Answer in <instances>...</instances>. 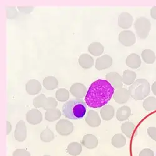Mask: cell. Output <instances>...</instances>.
I'll use <instances>...</instances> for the list:
<instances>
[{
    "mask_svg": "<svg viewBox=\"0 0 156 156\" xmlns=\"http://www.w3.org/2000/svg\"><path fill=\"white\" fill-rule=\"evenodd\" d=\"M114 91V88L107 80H98L90 86L85 96V102L90 108L103 107L111 99Z\"/></svg>",
    "mask_w": 156,
    "mask_h": 156,
    "instance_id": "1",
    "label": "cell"
},
{
    "mask_svg": "<svg viewBox=\"0 0 156 156\" xmlns=\"http://www.w3.org/2000/svg\"><path fill=\"white\" fill-rule=\"evenodd\" d=\"M86 104L82 99H71L64 103L62 114L69 119H82L86 114Z\"/></svg>",
    "mask_w": 156,
    "mask_h": 156,
    "instance_id": "2",
    "label": "cell"
},
{
    "mask_svg": "<svg viewBox=\"0 0 156 156\" xmlns=\"http://www.w3.org/2000/svg\"><path fill=\"white\" fill-rule=\"evenodd\" d=\"M128 90L130 96L134 99L142 100L150 93V84L145 79H138L129 86Z\"/></svg>",
    "mask_w": 156,
    "mask_h": 156,
    "instance_id": "3",
    "label": "cell"
},
{
    "mask_svg": "<svg viewBox=\"0 0 156 156\" xmlns=\"http://www.w3.org/2000/svg\"><path fill=\"white\" fill-rule=\"evenodd\" d=\"M151 27L149 20L144 17L137 18L134 23V29L137 36L140 39H146L148 37Z\"/></svg>",
    "mask_w": 156,
    "mask_h": 156,
    "instance_id": "4",
    "label": "cell"
},
{
    "mask_svg": "<svg viewBox=\"0 0 156 156\" xmlns=\"http://www.w3.org/2000/svg\"><path fill=\"white\" fill-rule=\"evenodd\" d=\"M56 130L61 136H68L73 133L74 130V125L68 120L61 119L56 125Z\"/></svg>",
    "mask_w": 156,
    "mask_h": 156,
    "instance_id": "5",
    "label": "cell"
},
{
    "mask_svg": "<svg viewBox=\"0 0 156 156\" xmlns=\"http://www.w3.org/2000/svg\"><path fill=\"white\" fill-rule=\"evenodd\" d=\"M119 41L124 46H131L136 43V38L131 31H122L119 34Z\"/></svg>",
    "mask_w": 156,
    "mask_h": 156,
    "instance_id": "6",
    "label": "cell"
},
{
    "mask_svg": "<svg viewBox=\"0 0 156 156\" xmlns=\"http://www.w3.org/2000/svg\"><path fill=\"white\" fill-rule=\"evenodd\" d=\"M14 136L15 139L18 142H23L27 137V128L25 122L21 120L20 121L15 127Z\"/></svg>",
    "mask_w": 156,
    "mask_h": 156,
    "instance_id": "7",
    "label": "cell"
},
{
    "mask_svg": "<svg viewBox=\"0 0 156 156\" xmlns=\"http://www.w3.org/2000/svg\"><path fill=\"white\" fill-rule=\"evenodd\" d=\"M27 121L32 125L40 124L43 121L42 113L37 109H32L26 114Z\"/></svg>",
    "mask_w": 156,
    "mask_h": 156,
    "instance_id": "8",
    "label": "cell"
},
{
    "mask_svg": "<svg viewBox=\"0 0 156 156\" xmlns=\"http://www.w3.org/2000/svg\"><path fill=\"white\" fill-rule=\"evenodd\" d=\"M106 79L110 83L114 88L117 89L122 88V79L119 73L116 72H110L106 75Z\"/></svg>",
    "mask_w": 156,
    "mask_h": 156,
    "instance_id": "9",
    "label": "cell"
},
{
    "mask_svg": "<svg viewBox=\"0 0 156 156\" xmlns=\"http://www.w3.org/2000/svg\"><path fill=\"white\" fill-rule=\"evenodd\" d=\"M71 94L77 99H83L86 95L87 88L82 83H74L70 87L69 90Z\"/></svg>",
    "mask_w": 156,
    "mask_h": 156,
    "instance_id": "10",
    "label": "cell"
},
{
    "mask_svg": "<svg viewBox=\"0 0 156 156\" xmlns=\"http://www.w3.org/2000/svg\"><path fill=\"white\" fill-rule=\"evenodd\" d=\"M112 58L108 55H105L96 59L95 68L99 71H102L110 68L112 65Z\"/></svg>",
    "mask_w": 156,
    "mask_h": 156,
    "instance_id": "11",
    "label": "cell"
},
{
    "mask_svg": "<svg viewBox=\"0 0 156 156\" xmlns=\"http://www.w3.org/2000/svg\"><path fill=\"white\" fill-rule=\"evenodd\" d=\"M86 122L91 127H99L101 123V120L99 114L94 110H89L85 118Z\"/></svg>",
    "mask_w": 156,
    "mask_h": 156,
    "instance_id": "12",
    "label": "cell"
},
{
    "mask_svg": "<svg viewBox=\"0 0 156 156\" xmlns=\"http://www.w3.org/2000/svg\"><path fill=\"white\" fill-rule=\"evenodd\" d=\"M134 21L133 17L128 12H122L118 18V25L122 29L127 30L131 28Z\"/></svg>",
    "mask_w": 156,
    "mask_h": 156,
    "instance_id": "13",
    "label": "cell"
},
{
    "mask_svg": "<svg viewBox=\"0 0 156 156\" xmlns=\"http://www.w3.org/2000/svg\"><path fill=\"white\" fill-rule=\"evenodd\" d=\"M130 98V94L129 90L126 88H121L117 89L114 91L113 95L114 100L118 104L122 105V104L126 103Z\"/></svg>",
    "mask_w": 156,
    "mask_h": 156,
    "instance_id": "14",
    "label": "cell"
},
{
    "mask_svg": "<svg viewBox=\"0 0 156 156\" xmlns=\"http://www.w3.org/2000/svg\"><path fill=\"white\" fill-rule=\"evenodd\" d=\"M41 84L36 80H31L26 84V90L30 95H36L41 92Z\"/></svg>",
    "mask_w": 156,
    "mask_h": 156,
    "instance_id": "15",
    "label": "cell"
},
{
    "mask_svg": "<svg viewBox=\"0 0 156 156\" xmlns=\"http://www.w3.org/2000/svg\"><path fill=\"white\" fill-rule=\"evenodd\" d=\"M98 142L99 141L96 136L90 134H86L81 141L82 145L89 149H93L97 147Z\"/></svg>",
    "mask_w": 156,
    "mask_h": 156,
    "instance_id": "16",
    "label": "cell"
},
{
    "mask_svg": "<svg viewBox=\"0 0 156 156\" xmlns=\"http://www.w3.org/2000/svg\"><path fill=\"white\" fill-rule=\"evenodd\" d=\"M126 64L129 68L133 69H137L141 65L140 57L136 53L129 55L126 59Z\"/></svg>",
    "mask_w": 156,
    "mask_h": 156,
    "instance_id": "17",
    "label": "cell"
},
{
    "mask_svg": "<svg viewBox=\"0 0 156 156\" xmlns=\"http://www.w3.org/2000/svg\"><path fill=\"white\" fill-rule=\"evenodd\" d=\"M78 62H79L80 66L84 69H89L92 68L94 63L93 58L88 54L81 55L79 58Z\"/></svg>",
    "mask_w": 156,
    "mask_h": 156,
    "instance_id": "18",
    "label": "cell"
},
{
    "mask_svg": "<svg viewBox=\"0 0 156 156\" xmlns=\"http://www.w3.org/2000/svg\"><path fill=\"white\" fill-rule=\"evenodd\" d=\"M100 113L102 119L108 121L111 120L114 116V109L111 105H106L102 107L100 111Z\"/></svg>",
    "mask_w": 156,
    "mask_h": 156,
    "instance_id": "19",
    "label": "cell"
},
{
    "mask_svg": "<svg viewBox=\"0 0 156 156\" xmlns=\"http://www.w3.org/2000/svg\"><path fill=\"white\" fill-rule=\"evenodd\" d=\"M131 114V109L129 106H124L119 108L117 111L116 118L119 121H126Z\"/></svg>",
    "mask_w": 156,
    "mask_h": 156,
    "instance_id": "20",
    "label": "cell"
},
{
    "mask_svg": "<svg viewBox=\"0 0 156 156\" xmlns=\"http://www.w3.org/2000/svg\"><path fill=\"white\" fill-rule=\"evenodd\" d=\"M104 50H105V48H104L103 45L96 41L93 42L88 46L89 53L95 56H101L104 53Z\"/></svg>",
    "mask_w": 156,
    "mask_h": 156,
    "instance_id": "21",
    "label": "cell"
},
{
    "mask_svg": "<svg viewBox=\"0 0 156 156\" xmlns=\"http://www.w3.org/2000/svg\"><path fill=\"white\" fill-rule=\"evenodd\" d=\"M137 74L131 70H125L122 76V82L126 85H132L136 81Z\"/></svg>",
    "mask_w": 156,
    "mask_h": 156,
    "instance_id": "22",
    "label": "cell"
},
{
    "mask_svg": "<svg viewBox=\"0 0 156 156\" xmlns=\"http://www.w3.org/2000/svg\"><path fill=\"white\" fill-rule=\"evenodd\" d=\"M43 84L47 90H54L58 86V81L54 76H48L44 79Z\"/></svg>",
    "mask_w": 156,
    "mask_h": 156,
    "instance_id": "23",
    "label": "cell"
},
{
    "mask_svg": "<svg viewBox=\"0 0 156 156\" xmlns=\"http://www.w3.org/2000/svg\"><path fill=\"white\" fill-rule=\"evenodd\" d=\"M68 153L72 156L79 155L82 152V145L77 142H73L68 146Z\"/></svg>",
    "mask_w": 156,
    "mask_h": 156,
    "instance_id": "24",
    "label": "cell"
},
{
    "mask_svg": "<svg viewBox=\"0 0 156 156\" xmlns=\"http://www.w3.org/2000/svg\"><path fill=\"white\" fill-rule=\"evenodd\" d=\"M141 57L143 60L146 64H152L156 59V56L154 52L151 49H146L142 52Z\"/></svg>",
    "mask_w": 156,
    "mask_h": 156,
    "instance_id": "25",
    "label": "cell"
},
{
    "mask_svg": "<svg viewBox=\"0 0 156 156\" xmlns=\"http://www.w3.org/2000/svg\"><path fill=\"white\" fill-rule=\"evenodd\" d=\"M61 116V112L58 108L46 111L45 113V119L49 122H54L59 119Z\"/></svg>",
    "mask_w": 156,
    "mask_h": 156,
    "instance_id": "26",
    "label": "cell"
},
{
    "mask_svg": "<svg viewBox=\"0 0 156 156\" xmlns=\"http://www.w3.org/2000/svg\"><path fill=\"white\" fill-rule=\"evenodd\" d=\"M112 144L115 148H122L126 144V139L124 135L116 134L112 138Z\"/></svg>",
    "mask_w": 156,
    "mask_h": 156,
    "instance_id": "27",
    "label": "cell"
},
{
    "mask_svg": "<svg viewBox=\"0 0 156 156\" xmlns=\"http://www.w3.org/2000/svg\"><path fill=\"white\" fill-rule=\"evenodd\" d=\"M135 129V125L131 122H125L121 126V131L128 137H131Z\"/></svg>",
    "mask_w": 156,
    "mask_h": 156,
    "instance_id": "28",
    "label": "cell"
},
{
    "mask_svg": "<svg viewBox=\"0 0 156 156\" xmlns=\"http://www.w3.org/2000/svg\"><path fill=\"white\" fill-rule=\"evenodd\" d=\"M56 98L59 102H67L69 98V93L66 89H59L56 93Z\"/></svg>",
    "mask_w": 156,
    "mask_h": 156,
    "instance_id": "29",
    "label": "cell"
},
{
    "mask_svg": "<svg viewBox=\"0 0 156 156\" xmlns=\"http://www.w3.org/2000/svg\"><path fill=\"white\" fill-rule=\"evenodd\" d=\"M143 107L148 111L156 110V98L149 97L143 102Z\"/></svg>",
    "mask_w": 156,
    "mask_h": 156,
    "instance_id": "30",
    "label": "cell"
},
{
    "mask_svg": "<svg viewBox=\"0 0 156 156\" xmlns=\"http://www.w3.org/2000/svg\"><path fill=\"white\" fill-rule=\"evenodd\" d=\"M40 139L44 142H50L54 140L55 134L50 129L46 128L41 133Z\"/></svg>",
    "mask_w": 156,
    "mask_h": 156,
    "instance_id": "31",
    "label": "cell"
},
{
    "mask_svg": "<svg viewBox=\"0 0 156 156\" xmlns=\"http://www.w3.org/2000/svg\"><path fill=\"white\" fill-rule=\"evenodd\" d=\"M47 98L43 94H41L36 96L33 100V105L36 108H41L44 106Z\"/></svg>",
    "mask_w": 156,
    "mask_h": 156,
    "instance_id": "32",
    "label": "cell"
},
{
    "mask_svg": "<svg viewBox=\"0 0 156 156\" xmlns=\"http://www.w3.org/2000/svg\"><path fill=\"white\" fill-rule=\"evenodd\" d=\"M58 105V102L56 99L53 97H48L47 98V100L43 109L44 110H50L56 109Z\"/></svg>",
    "mask_w": 156,
    "mask_h": 156,
    "instance_id": "33",
    "label": "cell"
},
{
    "mask_svg": "<svg viewBox=\"0 0 156 156\" xmlns=\"http://www.w3.org/2000/svg\"><path fill=\"white\" fill-rule=\"evenodd\" d=\"M6 11L7 18L8 19H14L17 17L18 13L15 7H8Z\"/></svg>",
    "mask_w": 156,
    "mask_h": 156,
    "instance_id": "34",
    "label": "cell"
},
{
    "mask_svg": "<svg viewBox=\"0 0 156 156\" xmlns=\"http://www.w3.org/2000/svg\"><path fill=\"white\" fill-rule=\"evenodd\" d=\"M12 156H31V154L26 149H17L12 153Z\"/></svg>",
    "mask_w": 156,
    "mask_h": 156,
    "instance_id": "35",
    "label": "cell"
},
{
    "mask_svg": "<svg viewBox=\"0 0 156 156\" xmlns=\"http://www.w3.org/2000/svg\"><path fill=\"white\" fill-rule=\"evenodd\" d=\"M18 9L21 12L24 14H29L33 11L34 7L33 6H18Z\"/></svg>",
    "mask_w": 156,
    "mask_h": 156,
    "instance_id": "36",
    "label": "cell"
},
{
    "mask_svg": "<svg viewBox=\"0 0 156 156\" xmlns=\"http://www.w3.org/2000/svg\"><path fill=\"white\" fill-rule=\"evenodd\" d=\"M147 133L149 137L156 142V127H150L147 129Z\"/></svg>",
    "mask_w": 156,
    "mask_h": 156,
    "instance_id": "37",
    "label": "cell"
},
{
    "mask_svg": "<svg viewBox=\"0 0 156 156\" xmlns=\"http://www.w3.org/2000/svg\"><path fill=\"white\" fill-rule=\"evenodd\" d=\"M139 156H154V151L149 148L142 149L140 153Z\"/></svg>",
    "mask_w": 156,
    "mask_h": 156,
    "instance_id": "38",
    "label": "cell"
},
{
    "mask_svg": "<svg viewBox=\"0 0 156 156\" xmlns=\"http://www.w3.org/2000/svg\"><path fill=\"white\" fill-rule=\"evenodd\" d=\"M151 16L153 19L156 20V6H154L153 8H151Z\"/></svg>",
    "mask_w": 156,
    "mask_h": 156,
    "instance_id": "39",
    "label": "cell"
},
{
    "mask_svg": "<svg viewBox=\"0 0 156 156\" xmlns=\"http://www.w3.org/2000/svg\"><path fill=\"white\" fill-rule=\"evenodd\" d=\"M6 134L8 135L12 130V126H11V124L9 122V121H7L6 122Z\"/></svg>",
    "mask_w": 156,
    "mask_h": 156,
    "instance_id": "40",
    "label": "cell"
},
{
    "mask_svg": "<svg viewBox=\"0 0 156 156\" xmlns=\"http://www.w3.org/2000/svg\"><path fill=\"white\" fill-rule=\"evenodd\" d=\"M151 89H152V91L153 93V94L156 96V81L154 82L152 86V87H151Z\"/></svg>",
    "mask_w": 156,
    "mask_h": 156,
    "instance_id": "41",
    "label": "cell"
},
{
    "mask_svg": "<svg viewBox=\"0 0 156 156\" xmlns=\"http://www.w3.org/2000/svg\"><path fill=\"white\" fill-rule=\"evenodd\" d=\"M43 156H50V155H43Z\"/></svg>",
    "mask_w": 156,
    "mask_h": 156,
    "instance_id": "42",
    "label": "cell"
}]
</instances>
